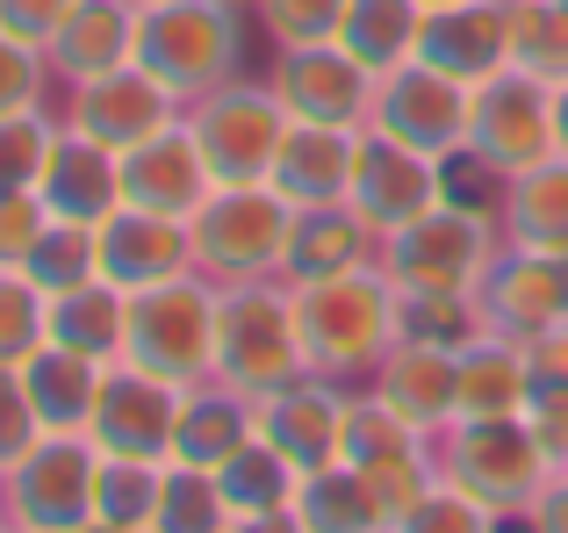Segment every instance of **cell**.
<instances>
[{
	"instance_id": "obj_56",
	"label": "cell",
	"mask_w": 568,
	"mask_h": 533,
	"mask_svg": "<svg viewBox=\"0 0 568 533\" xmlns=\"http://www.w3.org/2000/svg\"><path fill=\"white\" fill-rule=\"evenodd\" d=\"M231 533H237V526H231Z\"/></svg>"
},
{
	"instance_id": "obj_40",
	"label": "cell",
	"mask_w": 568,
	"mask_h": 533,
	"mask_svg": "<svg viewBox=\"0 0 568 533\" xmlns=\"http://www.w3.org/2000/svg\"><path fill=\"white\" fill-rule=\"evenodd\" d=\"M51 138H58V109L0 115V195H37L43 159H51Z\"/></svg>"
},
{
	"instance_id": "obj_48",
	"label": "cell",
	"mask_w": 568,
	"mask_h": 533,
	"mask_svg": "<svg viewBox=\"0 0 568 533\" xmlns=\"http://www.w3.org/2000/svg\"><path fill=\"white\" fill-rule=\"evenodd\" d=\"M526 533H568V469L540 483V497L526 505Z\"/></svg>"
},
{
	"instance_id": "obj_9",
	"label": "cell",
	"mask_w": 568,
	"mask_h": 533,
	"mask_svg": "<svg viewBox=\"0 0 568 533\" xmlns=\"http://www.w3.org/2000/svg\"><path fill=\"white\" fill-rule=\"evenodd\" d=\"M94 469L101 447L87 433H43L0 476V520L14 533H94Z\"/></svg>"
},
{
	"instance_id": "obj_16",
	"label": "cell",
	"mask_w": 568,
	"mask_h": 533,
	"mask_svg": "<svg viewBox=\"0 0 568 533\" xmlns=\"http://www.w3.org/2000/svg\"><path fill=\"white\" fill-rule=\"evenodd\" d=\"M346 382L332 375H295L288 390L260 396V411H252V425H260L266 447L288 454L295 476H310V469H332L338 462V433H346Z\"/></svg>"
},
{
	"instance_id": "obj_51",
	"label": "cell",
	"mask_w": 568,
	"mask_h": 533,
	"mask_svg": "<svg viewBox=\"0 0 568 533\" xmlns=\"http://www.w3.org/2000/svg\"><path fill=\"white\" fill-rule=\"evenodd\" d=\"M555 152H568V80L555 87Z\"/></svg>"
},
{
	"instance_id": "obj_22",
	"label": "cell",
	"mask_w": 568,
	"mask_h": 533,
	"mask_svg": "<svg viewBox=\"0 0 568 533\" xmlns=\"http://www.w3.org/2000/svg\"><path fill=\"white\" fill-rule=\"evenodd\" d=\"M367 390H375L403 425H417L425 440H439L446 425L460 419V382H454V353H446V346L396 339V346L382 353V368L367 375Z\"/></svg>"
},
{
	"instance_id": "obj_25",
	"label": "cell",
	"mask_w": 568,
	"mask_h": 533,
	"mask_svg": "<svg viewBox=\"0 0 568 533\" xmlns=\"http://www.w3.org/2000/svg\"><path fill=\"white\" fill-rule=\"evenodd\" d=\"M43 58H51V72L65 87L130 66V58H138V0H80V8L65 14V29L43 43Z\"/></svg>"
},
{
	"instance_id": "obj_5",
	"label": "cell",
	"mask_w": 568,
	"mask_h": 533,
	"mask_svg": "<svg viewBox=\"0 0 568 533\" xmlns=\"http://www.w3.org/2000/svg\"><path fill=\"white\" fill-rule=\"evenodd\" d=\"M216 303L223 289L187 266L173 281H152V289L130 295V332H123V361L152 368L166 382H209L216 375Z\"/></svg>"
},
{
	"instance_id": "obj_14",
	"label": "cell",
	"mask_w": 568,
	"mask_h": 533,
	"mask_svg": "<svg viewBox=\"0 0 568 533\" xmlns=\"http://www.w3.org/2000/svg\"><path fill=\"white\" fill-rule=\"evenodd\" d=\"M266 87L281 94V109L295 123H361L375 109V72L361 58H346L338 43H295V51H274V72Z\"/></svg>"
},
{
	"instance_id": "obj_7",
	"label": "cell",
	"mask_w": 568,
	"mask_h": 533,
	"mask_svg": "<svg viewBox=\"0 0 568 533\" xmlns=\"http://www.w3.org/2000/svg\"><path fill=\"white\" fill-rule=\"evenodd\" d=\"M288 123L295 115L281 109V94L266 80H245V72L223 80L216 94L187 101V130H194V144H202L216 188L274 181V159H281V144H288Z\"/></svg>"
},
{
	"instance_id": "obj_23",
	"label": "cell",
	"mask_w": 568,
	"mask_h": 533,
	"mask_svg": "<svg viewBox=\"0 0 568 533\" xmlns=\"http://www.w3.org/2000/svg\"><path fill=\"white\" fill-rule=\"evenodd\" d=\"M361 144H367L361 123H288V144H281V159H274V195L288 202V210L346 202Z\"/></svg>"
},
{
	"instance_id": "obj_10",
	"label": "cell",
	"mask_w": 568,
	"mask_h": 533,
	"mask_svg": "<svg viewBox=\"0 0 568 533\" xmlns=\"http://www.w3.org/2000/svg\"><path fill=\"white\" fill-rule=\"evenodd\" d=\"M468 159L489 167L497 181L555 159V87L532 80L526 66L489 72L468 101Z\"/></svg>"
},
{
	"instance_id": "obj_30",
	"label": "cell",
	"mask_w": 568,
	"mask_h": 533,
	"mask_svg": "<svg viewBox=\"0 0 568 533\" xmlns=\"http://www.w3.org/2000/svg\"><path fill=\"white\" fill-rule=\"evenodd\" d=\"M123 332H130V289L115 281H80V289L51 295V339L87 361H123Z\"/></svg>"
},
{
	"instance_id": "obj_28",
	"label": "cell",
	"mask_w": 568,
	"mask_h": 533,
	"mask_svg": "<svg viewBox=\"0 0 568 533\" xmlns=\"http://www.w3.org/2000/svg\"><path fill=\"white\" fill-rule=\"evenodd\" d=\"M101 368L109 361H87V353L58 346V339H43V346L14 368L22 390H29V404H37V419H43V433H87L94 396H101Z\"/></svg>"
},
{
	"instance_id": "obj_49",
	"label": "cell",
	"mask_w": 568,
	"mask_h": 533,
	"mask_svg": "<svg viewBox=\"0 0 568 533\" xmlns=\"http://www.w3.org/2000/svg\"><path fill=\"white\" fill-rule=\"evenodd\" d=\"M526 361H532V382H568V324L532 332L526 339Z\"/></svg>"
},
{
	"instance_id": "obj_29",
	"label": "cell",
	"mask_w": 568,
	"mask_h": 533,
	"mask_svg": "<svg viewBox=\"0 0 568 533\" xmlns=\"http://www.w3.org/2000/svg\"><path fill=\"white\" fill-rule=\"evenodd\" d=\"M504 245H540V253H568V152L540 159V167L511 173L497 195Z\"/></svg>"
},
{
	"instance_id": "obj_6",
	"label": "cell",
	"mask_w": 568,
	"mask_h": 533,
	"mask_svg": "<svg viewBox=\"0 0 568 533\" xmlns=\"http://www.w3.org/2000/svg\"><path fill=\"white\" fill-rule=\"evenodd\" d=\"M432 454H439V476L483 497L497 520H526L540 483L555 476V454L532 440L526 419H454L432 440Z\"/></svg>"
},
{
	"instance_id": "obj_46",
	"label": "cell",
	"mask_w": 568,
	"mask_h": 533,
	"mask_svg": "<svg viewBox=\"0 0 568 533\" xmlns=\"http://www.w3.org/2000/svg\"><path fill=\"white\" fill-rule=\"evenodd\" d=\"M43 224H51V210L37 195H0V266H22L29 245L43 239Z\"/></svg>"
},
{
	"instance_id": "obj_24",
	"label": "cell",
	"mask_w": 568,
	"mask_h": 533,
	"mask_svg": "<svg viewBox=\"0 0 568 533\" xmlns=\"http://www.w3.org/2000/svg\"><path fill=\"white\" fill-rule=\"evenodd\" d=\"M382 231L367 224L353 202H310L288 224V260L281 281H324V274H353V266H375Z\"/></svg>"
},
{
	"instance_id": "obj_39",
	"label": "cell",
	"mask_w": 568,
	"mask_h": 533,
	"mask_svg": "<svg viewBox=\"0 0 568 533\" xmlns=\"http://www.w3.org/2000/svg\"><path fill=\"white\" fill-rule=\"evenodd\" d=\"M43 339H51V295L22 266H0V368H22Z\"/></svg>"
},
{
	"instance_id": "obj_55",
	"label": "cell",
	"mask_w": 568,
	"mask_h": 533,
	"mask_svg": "<svg viewBox=\"0 0 568 533\" xmlns=\"http://www.w3.org/2000/svg\"><path fill=\"white\" fill-rule=\"evenodd\" d=\"M0 533H14V526H8V520H0Z\"/></svg>"
},
{
	"instance_id": "obj_21",
	"label": "cell",
	"mask_w": 568,
	"mask_h": 533,
	"mask_svg": "<svg viewBox=\"0 0 568 533\" xmlns=\"http://www.w3.org/2000/svg\"><path fill=\"white\" fill-rule=\"evenodd\" d=\"M37 202L58 217V224H101V217L123 202V152L94 144L87 130H72L65 115H58V138H51V159H43Z\"/></svg>"
},
{
	"instance_id": "obj_17",
	"label": "cell",
	"mask_w": 568,
	"mask_h": 533,
	"mask_svg": "<svg viewBox=\"0 0 568 533\" xmlns=\"http://www.w3.org/2000/svg\"><path fill=\"white\" fill-rule=\"evenodd\" d=\"M346 202L375 231H403L410 217H425V210H439V202H446V159H425V152H410V144L375 138V130H367Z\"/></svg>"
},
{
	"instance_id": "obj_19",
	"label": "cell",
	"mask_w": 568,
	"mask_h": 533,
	"mask_svg": "<svg viewBox=\"0 0 568 533\" xmlns=\"http://www.w3.org/2000/svg\"><path fill=\"white\" fill-rule=\"evenodd\" d=\"M209 188H216V173H209L202 144H194L187 130V109L173 115L166 130H152L144 144H130L123 152V202H138V210H159V217H187L209 202Z\"/></svg>"
},
{
	"instance_id": "obj_43",
	"label": "cell",
	"mask_w": 568,
	"mask_h": 533,
	"mask_svg": "<svg viewBox=\"0 0 568 533\" xmlns=\"http://www.w3.org/2000/svg\"><path fill=\"white\" fill-rule=\"evenodd\" d=\"M51 58L37 43H22L14 29H0V115H22V109H51Z\"/></svg>"
},
{
	"instance_id": "obj_37",
	"label": "cell",
	"mask_w": 568,
	"mask_h": 533,
	"mask_svg": "<svg viewBox=\"0 0 568 533\" xmlns=\"http://www.w3.org/2000/svg\"><path fill=\"white\" fill-rule=\"evenodd\" d=\"M475 332H483V303H475V295L396 289V339H417V346H446V353H460Z\"/></svg>"
},
{
	"instance_id": "obj_1",
	"label": "cell",
	"mask_w": 568,
	"mask_h": 533,
	"mask_svg": "<svg viewBox=\"0 0 568 533\" xmlns=\"http://www.w3.org/2000/svg\"><path fill=\"white\" fill-rule=\"evenodd\" d=\"M288 289H295V324H303L310 375L367 390L382 353L396 346V281L382 266H353V274L288 281Z\"/></svg>"
},
{
	"instance_id": "obj_15",
	"label": "cell",
	"mask_w": 568,
	"mask_h": 533,
	"mask_svg": "<svg viewBox=\"0 0 568 533\" xmlns=\"http://www.w3.org/2000/svg\"><path fill=\"white\" fill-rule=\"evenodd\" d=\"M489 332L532 339L547 324H568V253H540V245H504L497 266L475 289Z\"/></svg>"
},
{
	"instance_id": "obj_20",
	"label": "cell",
	"mask_w": 568,
	"mask_h": 533,
	"mask_svg": "<svg viewBox=\"0 0 568 533\" xmlns=\"http://www.w3.org/2000/svg\"><path fill=\"white\" fill-rule=\"evenodd\" d=\"M417 58L439 66L446 80H460V87H483L489 72L511 66V8H504V0H454V8H425Z\"/></svg>"
},
{
	"instance_id": "obj_13",
	"label": "cell",
	"mask_w": 568,
	"mask_h": 533,
	"mask_svg": "<svg viewBox=\"0 0 568 533\" xmlns=\"http://www.w3.org/2000/svg\"><path fill=\"white\" fill-rule=\"evenodd\" d=\"M58 115H65L72 130H87L94 144H109V152H130V144H144L152 130H166L173 115H181V94L130 58V66H115V72H94V80L65 87V109Z\"/></svg>"
},
{
	"instance_id": "obj_11",
	"label": "cell",
	"mask_w": 568,
	"mask_h": 533,
	"mask_svg": "<svg viewBox=\"0 0 568 533\" xmlns=\"http://www.w3.org/2000/svg\"><path fill=\"white\" fill-rule=\"evenodd\" d=\"M468 101H475V87H460V80H446L439 66L410 58V66H396V72L375 80L367 130L410 144V152H425V159H460L468 152Z\"/></svg>"
},
{
	"instance_id": "obj_42",
	"label": "cell",
	"mask_w": 568,
	"mask_h": 533,
	"mask_svg": "<svg viewBox=\"0 0 568 533\" xmlns=\"http://www.w3.org/2000/svg\"><path fill=\"white\" fill-rule=\"evenodd\" d=\"M252 14L274 37V51H295V43H332L346 22V0H252Z\"/></svg>"
},
{
	"instance_id": "obj_12",
	"label": "cell",
	"mask_w": 568,
	"mask_h": 533,
	"mask_svg": "<svg viewBox=\"0 0 568 533\" xmlns=\"http://www.w3.org/2000/svg\"><path fill=\"white\" fill-rule=\"evenodd\" d=\"M181 382L152 375L138 361H109L101 368V396L87 440L101 454H130V462H173V425H181Z\"/></svg>"
},
{
	"instance_id": "obj_8",
	"label": "cell",
	"mask_w": 568,
	"mask_h": 533,
	"mask_svg": "<svg viewBox=\"0 0 568 533\" xmlns=\"http://www.w3.org/2000/svg\"><path fill=\"white\" fill-rule=\"evenodd\" d=\"M288 224L295 210L274 195V181H252V188H209V202L187 217V239H194V266L209 281H260L281 274L288 260Z\"/></svg>"
},
{
	"instance_id": "obj_54",
	"label": "cell",
	"mask_w": 568,
	"mask_h": 533,
	"mask_svg": "<svg viewBox=\"0 0 568 533\" xmlns=\"http://www.w3.org/2000/svg\"><path fill=\"white\" fill-rule=\"evenodd\" d=\"M130 533H152V526H130Z\"/></svg>"
},
{
	"instance_id": "obj_27",
	"label": "cell",
	"mask_w": 568,
	"mask_h": 533,
	"mask_svg": "<svg viewBox=\"0 0 568 533\" xmlns=\"http://www.w3.org/2000/svg\"><path fill=\"white\" fill-rule=\"evenodd\" d=\"M252 396L245 390H231V382H187V396H181V425H173V462H187V469H223L237 447H245L260 425H252Z\"/></svg>"
},
{
	"instance_id": "obj_41",
	"label": "cell",
	"mask_w": 568,
	"mask_h": 533,
	"mask_svg": "<svg viewBox=\"0 0 568 533\" xmlns=\"http://www.w3.org/2000/svg\"><path fill=\"white\" fill-rule=\"evenodd\" d=\"M388 533H504V520L483 505V497H468L460 483L439 476L410 512H396V520H388Z\"/></svg>"
},
{
	"instance_id": "obj_4",
	"label": "cell",
	"mask_w": 568,
	"mask_h": 533,
	"mask_svg": "<svg viewBox=\"0 0 568 533\" xmlns=\"http://www.w3.org/2000/svg\"><path fill=\"white\" fill-rule=\"evenodd\" d=\"M504 253V224L497 210H475V202L446 195L439 210L410 217L403 231H382L375 266L396 289H425V295H475L483 274Z\"/></svg>"
},
{
	"instance_id": "obj_3",
	"label": "cell",
	"mask_w": 568,
	"mask_h": 533,
	"mask_svg": "<svg viewBox=\"0 0 568 533\" xmlns=\"http://www.w3.org/2000/svg\"><path fill=\"white\" fill-rule=\"evenodd\" d=\"M138 66L187 101L245 72V8L237 0H159L138 8Z\"/></svg>"
},
{
	"instance_id": "obj_35",
	"label": "cell",
	"mask_w": 568,
	"mask_h": 533,
	"mask_svg": "<svg viewBox=\"0 0 568 533\" xmlns=\"http://www.w3.org/2000/svg\"><path fill=\"white\" fill-rule=\"evenodd\" d=\"M231 505L216 491V469H187L166 462V483H159V505H152V533H231Z\"/></svg>"
},
{
	"instance_id": "obj_2",
	"label": "cell",
	"mask_w": 568,
	"mask_h": 533,
	"mask_svg": "<svg viewBox=\"0 0 568 533\" xmlns=\"http://www.w3.org/2000/svg\"><path fill=\"white\" fill-rule=\"evenodd\" d=\"M295 375H310L303 324H295V289L281 274L260 281H223L216 303V382L245 390L252 404L274 390H288Z\"/></svg>"
},
{
	"instance_id": "obj_18",
	"label": "cell",
	"mask_w": 568,
	"mask_h": 533,
	"mask_svg": "<svg viewBox=\"0 0 568 533\" xmlns=\"http://www.w3.org/2000/svg\"><path fill=\"white\" fill-rule=\"evenodd\" d=\"M94 260H101V281L115 289H152V281H173L194 266V239L181 217H159V210H138V202H115L109 217L94 224Z\"/></svg>"
},
{
	"instance_id": "obj_44",
	"label": "cell",
	"mask_w": 568,
	"mask_h": 533,
	"mask_svg": "<svg viewBox=\"0 0 568 533\" xmlns=\"http://www.w3.org/2000/svg\"><path fill=\"white\" fill-rule=\"evenodd\" d=\"M37 440H43V419H37V404H29L22 375H14V368H0V476H8V469L37 447Z\"/></svg>"
},
{
	"instance_id": "obj_36",
	"label": "cell",
	"mask_w": 568,
	"mask_h": 533,
	"mask_svg": "<svg viewBox=\"0 0 568 533\" xmlns=\"http://www.w3.org/2000/svg\"><path fill=\"white\" fill-rule=\"evenodd\" d=\"M504 8H511V66L561 87L568 80V0H504Z\"/></svg>"
},
{
	"instance_id": "obj_52",
	"label": "cell",
	"mask_w": 568,
	"mask_h": 533,
	"mask_svg": "<svg viewBox=\"0 0 568 533\" xmlns=\"http://www.w3.org/2000/svg\"><path fill=\"white\" fill-rule=\"evenodd\" d=\"M425 8H454V0H425Z\"/></svg>"
},
{
	"instance_id": "obj_38",
	"label": "cell",
	"mask_w": 568,
	"mask_h": 533,
	"mask_svg": "<svg viewBox=\"0 0 568 533\" xmlns=\"http://www.w3.org/2000/svg\"><path fill=\"white\" fill-rule=\"evenodd\" d=\"M22 274L37 281L43 295H58V289H80V281H94L101 274V260H94V224H43V239L29 245V260H22Z\"/></svg>"
},
{
	"instance_id": "obj_34",
	"label": "cell",
	"mask_w": 568,
	"mask_h": 533,
	"mask_svg": "<svg viewBox=\"0 0 568 533\" xmlns=\"http://www.w3.org/2000/svg\"><path fill=\"white\" fill-rule=\"evenodd\" d=\"M159 483H166V462H130V454H101V469H94V533L152 526Z\"/></svg>"
},
{
	"instance_id": "obj_33",
	"label": "cell",
	"mask_w": 568,
	"mask_h": 533,
	"mask_svg": "<svg viewBox=\"0 0 568 533\" xmlns=\"http://www.w3.org/2000/svg\"><path fill=\"white\" fill-rule=\"evenodd\" d=\"M216 491H223V505H231V520H266V512H288L295 505L303 476L288 469V454H281V447H266V440L252 433L245 447L216 469Z\"/></svg>"
},
{
	"instance_id": "obj_47",
	"label": "cell",
	"mask_w": 568,
	"mask_h": 533,
	"mask_svg": "<svg viewBox=\"0 0 568 533\" xmlns=\"http://www.w3.org/2000/svg\"><path fill=\"white\" fill-rule=\"evenodd\" d=\"M80 8V0H0V29H14L22 43H51L58 29H65V14Z\"/></svg>"
},
{
	"instance_id": "obj_45",
	"label": "cell",
	"mask_w": 568,
	"mask_h": 533,
	"mask_svg": "<svg viewBox=\"0 0 568 533\" xmlns=\"http://www.w3.org/2000/svg\"><path fill=\"white\" fill-rule=\"evenodd\" d=\"M518 419H526L532 440L555 454V469H568V382H532V396H526Z\"/></svg>"
},
{
	"instance_id": "obj_50",
	"label": "cell",
	"mask_w": 568,
	"mask_h": 533,
	"mask_svg": "<svg viewBox=\"0 0 568 533\" xmlns=\"http://www.w3.org/2000/svg\"><path fill=\"white\" fill-rule=\"evenodd\" d=\"M237 533H310V526L295 520V505H288V512H266V520H237Z\"/></svg>"
},
{
	"instance_id": "obj_53",
	"label": "cell",
	"mask_w": 568,
	"mask_h": 533,
	"mask_svg": "<svg viewBox=\"0 0 568 533\" xmlns=\"http://www.w3.org/2000/svg\"><path fill=\"white\" fill-rule=\"evenodd\" d=\"M138 8H159V0H138Z\"/></svg>"
},
{
	"instance_id": "obj_31",
	"label": "cell",
	"mask_w": 568,
	"mask_h": 533,
	"mask_svg": "<svg viewBox=\"0 0 568 533\" xmlns=\"http://www.w3.org/2000/svg\"><path fill=\"white\" fill-rule=\"evenodd\" d=\"M417 29H425V0H346V22L332 43L382 80L417 58Z\"/></svg>"
},
{
	"instance_id": "obj_32",
	"label": "cell",
	"mask_w": 568,
	"mask_h": 533,
	"mask_svg": "<svg viewBox=\"0 0 568 533\" xmlns=\"http://www.w3.org/2000/svg\"><path fill=\"white\" fill-rule=\"evenodd\" d=\"M295 520L310 533H388V512H382L375 483H367L353 462L310 469L303 491H295Z\"/></svg>"
},
{
	"instance_id": "obj_26",
	"label": "cell",
	"mask_w": 568,
	"mask_h": 533,
	"mask_svg": "<svg viewBox=\"0 0 568 533\" xmlns=\"http://www.w3.org/2000/svg\"><path fill=\"white\" fill-rule=\"evenodd\" d=\"M454 382H460V419H518L526 396H532L526 339L489 332V324H483V332L454 353Z\"/></svg>"
}]
</instances>
